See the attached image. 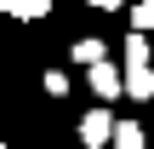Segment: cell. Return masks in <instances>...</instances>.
<instances>
[{"instance_id": "1", "label": "cell", "mask_w": 154, "mask_h": 149, "mask_svg": "<svg viewBox=\"0 0 154 149\" xmlns=\"http://www.w3.org/2000/svg\"><path fill=\"white\" fill-rule=\"evenodd\" d=\"M120 80H126V98H154V46L143 29H131V40H126V69H120Z\"/></svg>"}, {"instance_id": "2", "label": "cell", "mask_w": 154, "mask_h": 149, "mask_svg": "<svg viewBox=\"0 0 154 149\" xmlns=\"http://www.w3.org/2000/svg\"><path fill=\"white\" fill-rule=\"evenodd\" d=\"M86 75H91V92H97L103 103H114V98H126V80H120V69H114L109 57H103V63H91Z\"/></svg>"}, {"instance_id": "3", "label": "cell", "mask_w": 154, "mask_h": 149, "mask_svg": "<svg viewBox=\"0 0 154 149\" xmlns=\"http://www.w3.org/2000/svg\"><path fill=\"white\" fill-rule=\"evenodd\" d=\"M109 138H114V115H109V109H91V115H80V144H86V149L109 144Z\"/></svg>"}, {"instance_id": "4", "label": "cell", "mask_w": 154, "mask_h": 149, "mask_svg": "<svg viewBox=\"0 0 154 149\" xmlns=\"http://www.w3.org/2000/svg\"><path fill=\"white\" fill-rule=\"evenodd\" d=\"M0 11H6V17H23V23H34V17H46V11H51V0H0Z\"/></svg>"}, {"instance_id": "5", "label": "cell", "mask_w": 154, "mask_h": 149, "mask_svg": "<svg viewBox=\"0 0 154 149\" xmlns=\"http://www.w3.org/2000/svg\"><path fill=\"white\" fill-rule=\"evenodd\" d=\"M109 144H114V149H143L149 132H143L137 121H114V138H109Z\"/></svg>"}, {"instance_id": "6", "label": "cell", "mask_w": 154, "mask_h": 149, "mask_svg": "<svg viewBox=\"0 0 154 149\" xmlns=\"http://www.w3.org/2000/svg\"><path fill=\"white\" fill-rule=\"evenodd\" d=\"M69 52H74V63H80V69H91V63H103V57H109V46H103L97 34H91V40H74Z\"/></svg>"}, {"instance_id": "7", "label": "cell", "mask_w": 154, "mask_h": 149, "mask_svg": "<svg viewBox=\"0 0 154 149\" xmlns=\"http://www.w3.org/2000/svg\"><path fill=\"white\" fill-rule=\"evenodd\" d=\"M131 29L154 34V0H137V11H131Z\"/></svg>"}, {"instance_id": "8", "label": "cell", "mask_w": 154, "mask_h": 149, "mask_svg": "<svg viewBox=\"0 0 154 149\" xmlns=\"http://www.w3.org/2000/svg\"><path fill=\"white\" fill-rule=\"evenodd\" d=\"M46 92L63 98V92H69V75H63V69H46Z\"/></svg>"}, {"instance_id": "9", "label": "cell", "mask_w": 154, "mask_h": 149, "mask_svg": "<svg viewBox=\"0 0 154 149\" xmlns=\"http://www.w3.org/2000/svg\"><path fill=\"white\" fill-rule=\"evenodd\" d=\"M86 6H97V11H120L126 0H86Z\"/></svg>"}]
</instances>
